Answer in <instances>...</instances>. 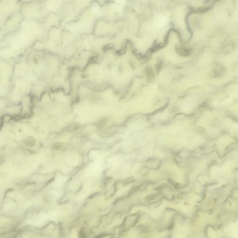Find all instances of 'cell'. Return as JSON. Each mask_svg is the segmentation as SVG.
Wrapping results in <instances>:
<instances>
[{
  "label": "cell",
  "instance_id": "6da1fadb",
  "mask_svg": "<svg viewBox=\"0 0 238 238\" xmlns=\"http://www.w3.org/2000/svg\"><path fill=\"white\" fill-rule=\"evenodd\" d=\"M23 142L25 145L30 147L35 146L36 144V140L35 137L32 136H29L25 138Z\"/></svg>",
  "mask_w": 238,
  "mask_h": 238
},
{
  "label": "cell",
  "instance_id": "7a4b0ae2",
  "mask_svg": "<svg viewBox=\"0 0 238 238\" xmlns=\"http://www.w3.org/2000/svg\"><path fill=\"white\" fill-rule=\"evenodd\" d=\"M176 49L177 51L181 54H188L190 52L189 48H188L186 46H183L180 44L176 46Z\"/></svg>",
  "mask_w": 238,
  "mask_h": 238
},
{
  "label": "cell",
  "instance_id": "3957f363",
  "mask_svg": "<svg viewBox=\"0 0 238 238\" xmlns=\"http://www.w3.org/2000/svg\"><path fill=\"white\" fill-rule=\"evenodd\" d=\"M33 62H34V63H35V64H37L38 63V61L35 58H33Z\"/></svg>",
  "mask_w": 238,
  "mask_h": 238
}]
</instances>
